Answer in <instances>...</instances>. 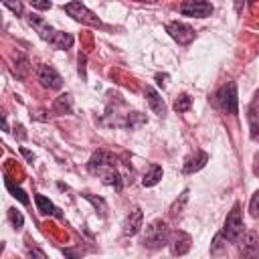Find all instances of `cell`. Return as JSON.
I'll use <instances>...</instances> for the list:
<instances>
[{
    "label": "cell",
    "instance_id": "cell-1",
    "mask_svg": "<svg viewBox=\"0 0 259 259\" xmlns=\"http://www.w3.org/2000/svg\"><path fill=\"white\" fill-rule=\"evenodd\" d=\"M87 168H89V172L99 174L105 184L113 186L115 190H121V186H123L121 180H123V178H121V174L115 170V158H113L111 154H107V152H95V154L91 156Z\"/></svg>",
    "mask_w": 259,
    "mask_h": 259
},
{
    "label": "cell",
    "instance_id": "cell-2",
    "mask_svg": "<svg viewBox=\"0 0 259 259\" xmlns=\"http://www.w3.org/2000/svg\"><path fill=\"white\" fill-rule=\"evenodd\" d=\"M142 243L148 249H160V247L168 245L170 243V229H168V225L164 221H154L152 225H148L146 231H144Z\"/></svg>",
    "mask_w": 259,
    "mask_h": 259
},
{
    "label": "cell",
    "instance_id": "cell-3",
    "mask_svg": "<svg viewBox=\"0 0 259 259\" xmlns=\"http://www.w3.org/2000/svg\"><path fill=\"white\" fill-rule=\"evenodd\" d=\"M221 235L227 241H231V243H235V241L241 239V235H243V217H241V204L239 202H235L233 208H231V212L227 214Z\"/></svg>",
    "mask_w": 259,
    "mask_h": 259
},
{
    "label": "cell",
    "instance_id": "cell-4",
    "mask_svg": "<svg viewBox=\"0 0 259 259\" xmlns=\"http://www.w3.org/2000/svg\"><path fill=\"white\" fill-rule=\"evenodd\" d=\"M214 101L217 105L227 111V113H237L239 111V95H237V85L231 81V83H225L217 95H214Z\"/></svg>",
    "mask_w": 259,
    "mask_h": 259
},
{
    "label": "cell",
    "instance_id": "cell-5",
    "mask_svg": "<svg viewBox=\"0 0 259 259\" xmlns=\"http://www.w3.org/2000/svg\"><path fill=\"white\" fill-rule=\"evenodd\" d=\"M65 10H67L75 20H81V22H85V24H89V26H101V20H99L85 4H81V2H69V4H65Z\"/></svg>",
    "mask_w": 259,
    "mask_h": 259
},
{
    "label": "cell",
    "instance_id": "cell-6",
    "mask_svg": "<svg viewBox=\"0 0 259 259\" xmlns=\"http://www.w3.org/2000/svg\"><path fill=\"white\" fill-rule=\"evenodd\" d=\"M212 4L210 2H202V0H190V2H182L180 4V12L184 16H192V18H206L212 14Z\"/></svg>",
    "mask_w": 259,
    "mask_h": 259
},
{
    "label": "cell",
    "instance_id": "cell-7",
    "mask_svg": "<svg viewBox=\"0 0 259 259\" xmlns=\"http://www.w3.org/2000/svg\"><path fill=\"white\" fill-rule=\"evenodd\" d=\"M166 32H168L178 45H188V42H192V38H194V30H192L188 24L178 22V20L168 22V24H166Z\"/></svg>",
    "mask_w": 259,
    "mask_h": 259
},
{
    "label": "cell",
    "instance_id": "cell-8",
    "mask_svg": "<svg viewBox=\"0 0 259 259\" xmlns=\"http://www.w3.org/2000/svg\"><path fill=\"white\" fill-rule=\"evenodd\" d=\"M36 77H38L40 85H42V87H49V89H59V87L63 85L61 75H59L57 69L51 67V65H38V69H36Z\"/></svg>",
    "mask_w": 259,
    "mask_h": 259
},
{
    "label": "cell",
    "instance_id": "cell-9",
    "mask_svg": "<svg viewBox=\"0 0 259 259\" xmlns=\"http://www.w3.org/2000/svg\"><path fill=\"white\" fill-rule=\"evenodd\" d=\"M239 243H241L239 249H241V257L243 259H257L259 257V237L253 231L245 233Z\"/></svg>",
    "mask_w": 259,
    "mask_h": 259
},
{
    "label": "cell",
    "instance_id": "cell-10",
    "mask_svg": "<svg viewBox=\"0 0 259 259\" xmlns=\"http://www.w3.org/2000/svg\"><path fill=\"white\" fill-rule=\"evenodd\" d=\"M28 22H30V26L40 34V38H45V40L51 42V38L55 36L57 30H53V26H51L45 18H40L38 14H30V16H28Z\"/></svg>",
    "mask_w": 259,
    "mask_h": 259
},
{
    "label": "cell",
    "instance_id": "cell-11",
    "mask_svg": "<svg viewBox=\"0 0 259 259\" xmlns=\"http://www.w3.org/2000/svg\"><path fill=\"white\" fill-rule=\"evenodd\" d=\"M142 221H144V214H142L140 208L130 210V214L125 217V223H123V233H125V235H136V233H140Z\"/></svg>",
    "mask_w": 259,
    "mask_h": 259
},
{
    "label": "cell",
    "instance_id": "cell-12",
    "mask_svg": "<svg viewBox=\"0 0 259 259\" xmlns=\"http://www.w3.org/2000/svg\"><path fill=\"white\" fill-rule=\"evenodd\" d=\"M170 249L174 255H184L190 249V235H186L182 231L174 233V237L170 239Z\"/></svg>",
    "mask_w": 259,
    "mask_h": 259
},
{
    "label": "cell",
    "instance_id": "cell-13",
    "mask_svg": "<svg viewBox=\"0 0 259 259\" xmlns=\"http://www.w3.org/2000/svg\"><path fill=\"white\" fill-rule=\"evenodd\" d=\"M206 162H208V154H206V152H196L194 156L186 158L182 170H184V174H192V172H198L200 168H204Z\"/></svg>",
    "mask_w": 259,
    "mask_h": 259
},
{
    "label": "cell",
    "instance_id": "cell-14",
    "mask_svg": "<svg viewBox=\"0 0 259 259\" xmlns=\"http://www.w3.org/2000/svg\"><path fill=\"white\" fill-rule=\"evenodd\" d=\"M146 99H148V103H150V107H152V111L156 115H164L166 113V103H164V99L160 97V93L154 87H146Z\"/></svg>",
    "mask_w": 259,
    "mask_h": 259
},
{
    "label": "cell",
    "instance_id": "cell-15",
    "mask_svg": "<svg viewBox=\"0 0 259 259\" xmlns=\"http://www.w3.org/2000/svg\"><path fill=\"white\" fill-rule=\"evenodd\" d=\"M34 202H36V206H38V210L42 212V214H53V217H57V219H61L63 217V212L47 198V196H42V194H36L34 196Z\"/></svg>",
    "mask_w": 259,
    "mask_h": 259
},
{
    "label": "cell",
    "instance_id": "cell-16",
    "mask_svg": "<svg viewBox=\"0 0 259 259\" xmlns=\"http://www.w3.org/2000/svg\"><path fill=\"white\" fill-rule=\"evenodd\" d=\"M71 109H73V101H71V95H69V93L59 95V97L55 99V103H53V111L59 113V115L71 113Z\"/></svg>",
    "mask_w": 259,
    "mask_h": 259
},
{
    "label": "cell",
    "instance_id": "cell-17",
    "mask_svg": "<svg viewBox=\"0 0 259 259\" xmlns=\"http://www.w3.org/2000/svg\"><path fill=\"white\" fill-rule=\"evenodd\" d=\"M160 178H162V168H160L158 164H152L150 170L144 174L142 184H144V186H156V184L160 182Z\"/></svg>",
    "mask_w": 259,
    "mask_h": 259
},
{
    "label": "cell",
    "instance_id": "cell-18",
    "mask_svg": "<svg viewBox=\"0 0 259 259\" xmlns=\"http://www.w3.org/2000/svg\"><path fill=\"white\" fill-rule=\"evenodd\" d=\"M51 45H55L57 49H69L73 45V36L69 32H55V36L51 38Z\"/></svg>",
    "mask_w": 259,
    "mask_h": 259
},
{
    "label": "cell",
    "instance_id": "cell-19",
    "mask_svg": "<svg viewBox=\"0 0 259 259\" xmlns=\"http://www.w3.org/2000/svg\"><path fill=\"white\" fill-rule=\"evenodd\" d=\"M190 105H192V99H190V95H186V93L178 95V97H176V101H174V109H176L178 113L188 111V109H190Z\"/></svg>",
    "mask_w": 259,
    "mask_h": 259
},
{
    "label": "cell",
    "instance_id": "cell-20",
    "mask_svg": "<svg viewBox=\"0 0 259 259\" xmlns=\"http://www.w3.org/2000/svg\"><path fill=\"white\" fill-rule=\"evenodd\" d=\"M6 188H8V190L12 192V196H14V198H18L22 204H28V196L24 194V190H22V188H18V186H14L8 178H6Z\"/></svg>",
    "mask_w": 259,
    "mask_h": 259
},
{
    "label": "cell",
    "instance_id": "cell-21",
    "mask_svg": "<svg viewBox=\"0 0 259 259\" xmlns=\"http://www.w3.org/2000/svg\"><path fill=\"white\" fill-rule=\"evenodd\" d=\"M188 200V190H184L182 194H180V200H176L172 206H170V214L172 217H176V214H180L182 212V206H184V202Z\"/></svg>",
    "mask_w": 259,
    "mask_h": 259
},
{
    "label": "cell",
    "instance_id": "cell-22",
    "mask_svg": "<svg viewBox=\"0 0 259 259\" xmlns=\"http://www.w3.org/2000/svg\"><path fill=\"white\" fill-rule=\"evenodd\" d=\"M142 123H146V117H144L142 113L132 111V113L127 115V125H130V127H138V125H142Z\"/></svg>",
    "mask_w": 259,
    "mask_h": 259
},
{
    "label": "cell",
    "instance_id": "cell-23",
    "mask_svg": "<svg viewBox=\"0 0 259 259\" xmlns=\"http://www.w3.org/2000/svg\"><path fill=\"white\" fill-rule=\"evenodd\" d=\"M249 212H251V217H259V190L249 200Z\"/></svg>",
    "mask_w": 259,
    "mask_h": 259
},
{
    "label": "cell",
    "instance_id": "cell-24",
    "mask_svg": "<svg viewBox=\"0 0 259 259\" xmlns=\"http://www.w3.org/2000/svg\"><path fill=\"white\" fill-rule=\"evenodd\" d=\"M8 217H10V221H12V225H14L16 229H20V227H22L24 219H22V214H20L16 208H10V210H8Z\"/></svg>",
    "mask_w": 259,
    "mask_h": 259
},
{
    "label": "cell",
    "instance_id": "cell-25",
    "mask_svg": "<svg viewBox=\"0 0 259 259\" xmlns=\"http://www.w3.org/2000/svg\"><path fill=\"white\" fill-rule=\"evenodd\" d=\"M83 196H85V198H87V200H91V202H93V204H95V206H97V204H99V206H101V208H103V210H105V202H103V200H101V198H95V196H93V194H89V192H85V194H83Z\"/></svg>",
    "mask_w": 259,
    "mask_h": 259
},
{
    "label": "cell",
    "instance_id": "cell-26",
    "mask_svg": "<svg viewBox=\"0 0 259 259\" xmlns=\"http://www.w3.org/2000/svg\"><path fill=\"white\" fill-rule=\"evenodd\" d=\"M4 6H6V8H10V10H14L16 14H20V12H22V4H20V2H16V4H14V2H4Z\"/></svg>",
    "mask_w": 259,
    "mask_h": 259
},
{
    "label": "cell",
    "instance_id": "cell-27",
    "mask_svg": "<svg viewBox=\"0 0 259 259\" xmlns=\"http://www.w3.org/2000/svg\"><path fill=\"white\" fill-rule=\"evenodd\" d=\"M30 6L32 8H38V10H49L53 4L51 2H30Z\"/></svg>",
    "mask_w": 259,
    "mask_h": 259
},
{
    "label": "cell",
    "instance_id": "cell-28",
    "mask_svg": "<svg viewBox=\"0 0 259 259\" xmlns=\"http://www.w3.org/2000/svg\"><path fill=\"white\" fill-rule=\"evenodd\" d=\"M28 253H30V257L34 255L36 259H47V255H45V253H42L40 249H36V247H32V249H28Z\"/></svg>",
    "mask_w": 259,
    "mask_h": 259
},
{
    "label": "cell",
    "instance_id": "cell-29",
    "mask_svg": "<svg viewBox=\"0 0 259 259\" xmlns=\"http://www.w3.org/2000/svg\"><path fill=\"white\" fill-rule=\"evenodd\" d=\"M253 172L259 176V152L255 154V164H253Z\"/></svg>",
    "mask_w": 259,
    "mask_h": 259
},
{
    "label": "cell",
    "instance_id": "cell-30",
    "mask_svg": "<svg viewBox=\"0 0 259 259\" xmlns=\"http://www.w3.org/2000/svg\"><path fill=\"white\" fill-rule=\"evenodd\" d=\"M22 154H24V156H26V158H28V160H32V154H30V152H28V150H24V148H22Z\"/></svg>",
    "mask_w": 259,
    "mask_h": 259
}]
</instances>
